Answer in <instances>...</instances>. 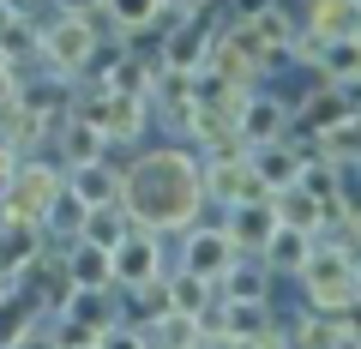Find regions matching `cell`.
<instances>
[{"label": "cell", "instance_id": "cell-1", "mask_svg": "<svg viewBox=\"0 0 361 349\" xmlns=\"http://www.w3.org/2000/svg\"><path fill=\"white\" fill-rule=\"evenodd\" d=\"M115 205L127 211L133 229L175 235L193 229L205 211V181H199V151L193 145H157L133 169H121V193Z\"/></svg>", "mask_w": 361, "mask_h": 349}, {"label": "cell", "instance_id": "cell-2", "mask_svg": "<svg viewBox=\"0 0 361 349\" xmlns=\"http://www.w3.org/2000/svg\"><path fill=\"white\" fill-rule=\"evenodd\" d=\"M301 289H307V307L313 313H355L361 307V265L355 253H343V247L331 241H313L307 265H301Z\"/></svg>", "mask_w": 361, "mask_h": 349}, {"label": "cell", "instance_id": "cell-3", "mask_svg": "<svg viewBox=\"0 0 361 349\" xmlns=\"http://www.w3.org/2000/svg\"><path fill=\"white\" fill-rule=\"evenodd\" d=\"M97 49H103L97 13H90V18L61 13L49 30H37V54H42V66H49V78H66V85H78V78H85V66L97 61Z\"/></svg>", "mask_w": 361, "mask_h": 349}, {"label": "cell", "instance_id": "cell-4", "mask_svg": "<svg viewBox=\"0 0 361 349\" xmlns=\"http://www.w3.org/2000/svg\"><path fill=\"white\" fill-rule=\"evenodd\" d=\"M73 115H85L109 145H133V139L145 133V121H151V109H145V97L109 91V85H90V91L73 97Z\"/></svg>", "mask_w": 361, "mask_h": 349}, {"label": "cell", "instance_id": "cell-5", "mask_svg": "<svg viewBox=\"0 0 361 349\" xmlns=\"http://www.w3.org/2000/svg\"><path fill=\"white\" fill-rule=\"evenodd\" d=\"M54 193H61V163H30V157H18L13 163V187H6V199H0V217L42 223V211H49Z\"/></svg>", "mask_w": 361, "mask_h": 349}, {"label": "cell", "instance_id": "cell-6", "mask_svg": "<svg viewBox=\"0 0 361 349\" xmlns=\"http://www.w3.org/2000/svg\"><path fill=\"white\" fill-rule=\"evenodd\" d=\"M109 277H115V289H139V283H151V277H163V235L127 229L109 247Z\"/></svg>", "mask_w": 361, "mask_h": 349}, {"label": "cell", "instance_id": "cell-7", "mask_svg": "<svg viewBox=\"0 0 361 349\" xmlns=\"http://www.w3.org/2000/svg\"><path fill=\"white\" fill-rule=\"evenodd\" d=\"M49 253V235L42 223H25V217H0V283L18 289L30 271H37V259Z\"/></svg>", "mask_w": 361, "mask_h": 349}, {"label": "cell", "instance_id": "cell-8", "mask_svg": "<svg viewBox=\"0 0 361 349\" xmlns=\"http://www.w3.org/2000/svg\"><path fill=\"white\" fill-rule=\"evenodd\" d=\"M235 139H241L247 151H259V145H277V139H289V103L253 85V91H247V103H241V115H235Z\"/></svg>", "mask_w": 361, "mask_h": 349}, {"label": "cell", "instance_id": "cell-9", "mask_svg": "<svg viewBox=\"0 0 361 349\" xmlns=\"http://www.w3.org/2000/svg\"><path fill=\"white\" fill-rule=\"evenodd\" d=\"M205 42H211V25L199 13H163V42H157V61L163 66H193L205 61Z\"/></svg>", "mask_w": 361, "mask_h": 349}, {"label": "cell", "instance_id": "cell-10", "mask_svg": "<svg viewBox=\"0 0 361 349\" xmlns=\"http://www.w3.org/2000/svg\"><path fill=\"white\" fill-rule=\"evenodd\" d=\"M180 235H187V241H180V265H187V271H199V277H211V283H217L223 265L241 253V247L223 235V223H211V229H205V223H193V229H180Z\"/></svg>", "mask_w": 361, "mask_h": 349}, {"label": "cell", "instance_id": "cell-11", "mask_svg": "<svg viewBox=\"0 0 361 349\" xmlns=\"http://www.w3.org/2000/svg\"><path fill=\"white\" fill-rule=\"evenodd\" d=\"M343 115H355V91H343V85H313L301 103H289V127L295 133H319V127H331V121H343Z\"/></svg>", "mask_w": 361, "mask_h": 349}, {"label": "cell", "instance_id": "cell-12", "mask_svg": "<svg viewBox=\"0 0 361 349\" xmlns=\"http://www.w3.org/2000/svg\"><path fill=\"white\" fill-rule=\"evenodd\" d=\"M97 18H109V37L133 49V37L163 30V0H97Z\"/></svg>", "mask_w": 361, "mask_h": 349}, {"label": "cell", "instance_id": "cell-13", "mask_svg": "<svg viewBox=\"0 0 361 349\" xmlns=\"http://www.w3.org/2000/svg\"><path fill=\"white\" fill-rule=\"evenodd\" d=\"M217 301H271V265L259 253H235L217 277Z\"/></svg>", "mask_w": 361, "mask_h": 349}, {"label": "cell", "instance_id": "cell-14", "mask_svg": "<svg viewBox=\"0 0 361 349\" xmlns=\"http://www.w3.org/2000/svg\"><path fill=\"white\" fill-rule=\"evenodd\" d=\"M223 313H229V343H283V325H277V313H271V301H223Z\"/></svg>", "mask_w": 361, "mask_h": 349}, {"label": "cell", "instance_id": "cell-15", "mask_svg": "<svg viewBox=\"0 0 361 349\" xmlns=\"http://www.w3.org/2000/svg\"><path fill=\"white\" fill-rule=\"evenodd\" d=\"M61 181H66V193L78 199V205H109V199L121 193V169L109 163V157H97V163H73V169H61Z\"/></svg>", "mask_w": 361, "mask_h": 349}, {"label": "cell", "instance_id": "cell-16", "mask_svg": "<svg viewBox=\"0 0 361 349\" xmlns=\"http://www.w3.org/2000/svg\"><path fill=\"white\" fill-rule=\"evenodd\" d=\"M271 229H277V211H271V199H247V205H229V217H223V235H229L241 253H259Z\"/></svg>", "mask_w": 361, "mask_h": 349}, {"label": "cell", "instance_id": "cell-17", "mask_svg": "<svg viewBox=\"0 0 361 349\" xmlns=\"http://www.w3.org/2000/svg\"><path fill=\"white\" fill-rule=\"evenodd\" d=\"M307 253H313V235L295 229V223H277V229L265 235V247H259V259L271 265V277H295L301 265H307Z\"/></svg>", "mask_w": 361, "mask_h": 349}, {"label": "cell", "instance_id": "cell-18", "mask_svg": "<svg viewBox=\"0 0 361 349\" xmlns=\"http://www.w3.org/2000/svg\"><path fill=\"white\" fill-rule=\"evenodd\" d=\"M54 151H61V169H73V163H97V157H109V139L90 127L85 115H66L61 127H54Z\"/></svg>", "mask_w": 361, "mask_h": 349}, {"label": "cell", "instance_id": "cell-19", "mask_svg": "<svg viewBox=\"0 0 361 349\" xmlns=\"http://www.w3.org/2000/svg\"><path fill=\"white\" fill-rule=\"evenodd\" d=\"M61 313H66V319H78V325H90V331L103 337L109 325L121 319V301H115V289H66Z\"/></svg>", "mask_w": 361, "mask_h": 349}, {"label": "cell", "instance_id": "cell-20", "mask_svg": "<svg viewBox=\"0 0 361 349\" xmlns=\"http://www.w3.org/2000/svg\"><path fill=\"white\" fill-rule=\"evenodd\" d=\"M301 25L313 30V37H355L361 30V0H307V18Z\"/></svg>", "mask_w": 361, "mask_h": 349}, {"label": "cell", "instance_id": "cell-21", "mask_svg": "<svg viewBox=\"0 0 361 349\" xmlns=\"http://www.w3.org/2000/svg\"><path fill=\"white\" fill-rule=\"evenodd\" d=\"M151 66H157V54L121 49L115 61L103 66V85H109V91H127V97H145V91H151Z\"/></svg>", "mask_w": 361, "mask_h": 349}, {"label": "cell", "instance_id": "cell-22", "mask_svg": "<svg viewBox=\"0 0 361 349\" xmlns=\"http://www.w3.org/2000/svg\"><path fill=\"white\" fill-rule=\"evenodd\" d=\"M313 73L325 78V85H343V91H355V73H361V54H355V37H331L319 49V66Z\"/></svg>", "mask_w": 361, "mask_h": 349}, {"label": "cell", "instance_id": "cell-23", "mask_svg": "<svg viewBox=\"0 0 361 349\" xmlns=\"http://www.w3.org/2000/svg\"><path fill=\"white\" fill-rule=\"evenodd\" d=\"M30 54H37V18L0 13V61L18 66V61H30Z\"/></svg>", "mask_w": 361, "mask_h": 349}, {"label": "cell", "instance_id": "cell-24", "mask_svg": "<svg viewBox=\"0 0 361 349\" xmlns=\"http://www.w3.org/2000/svg\"><path fill=\"white\" fill-rule=\"evenodd\" d=\"M247 25L259 30V42H265V49H277V54H283V49H289V37H295V25H301V18L289 13L283 0H271L265 13H253V18H247Z\"/></svg>", "mask_w": 361, "mask_h": 349}, {"label": "cell", "instance_id": "cell-25", "mask_svg": "<svg viewBox=\"0 0 361 349\" xmlns=\"http://www.w3.org/2000/svg\"><path fill=\"white\" fill-rule=\"evenodd\" d=\"M169 301H175L180 313H199V307H205V301H217V283L180 265V271H169Z\"/></svg>", "mask_w": 361, "mask_h": 349}, {"label": "cell", "instance_id": "cell-26", "mask_svg": "<svg viewBox=\"0 0 361 349\" xmlns=\"http://www.w3.org/2000/svg\"><path fill=\"white\" fill-rule=\"evenodd\" d=\"M127 229H133V223H127V211H121L115 199H109V205H90V211H85V229H78V235H85V241H97V247H115Z\"/></svg>", "mask_w": 361, "mask_h": 349}, {"label": "cell", "instance_id": "cell-27", "mask_svg": "<svg viewBox=\"0 0 361 349\" xmlns=\"http://www.w3.org/2000/svg\"><path fill=\"white\" fill-rule=\"evenodd\" d=\"M271 211H277V223H295V229L313 235V223H319V199L301 193V187H277L271 193Z\"/></svg>", "mask_w": 361, "mask_h": 349}, {"label": "cell", "instance_id": "cell-28", "mask_svg": "<svg viewBox=\"0 0 361 349\" xmlns=\"http://www.w3.org/2000/svg\"><path fill=\"white\" fill-rule=\"evenodd\" d=\"M30 325H37V307H25V301H0V343H30Z\"/></svg>", "mask_w": 361, "mask_h": 349}, {"label": "cell", "instance_id": "cell-29", "mask_svg": "<svg viewBox=\"0 0 361 349\" xmlns=\"http://www.w3.org/2000/svg\"><path fill=\"white\" fill-rule=\"evenodd\" d=\"M283 343H307V349L325 343V349H331V313H313V307H307V313L283 331Z\"/></svg>", "mask_w": 361, "mask_h": 349}, {"label": "cell", "instance_id": "cell-30", "mask_svg": "<svg viewBox=\"0 0 361 349\" xmlns=\"http://www.w3.org/2000/svg\"><path fill=\"white\" fill-rule=\"evenodd\" d=\"M18 91H25V85H18V66H6V61H0V109H6V103H18Z\"/></svg>", "mask_w": 361, "mask_h": 349}, {"label": "cell", "instance_id": "cell-31", "mask_svg": "<svg viewBox=\"0 0 361 349\" xmlns=\"http://www.w3.org/2000/svg\"><path fill=\"white\" fill-rule=\"evenodd\" d=\"M13 163H18V157L0 145V199H6V187H13Z\"/></svg>", "mask_w": 361, "mask_h": 349}, {"label": "cell", "instance_id": "cell-32", "mask_svg": "<svg viewBox=\"0 0 361 349\" xmlns=\"http://www.w3.org/2000/svg\"><path fill=\"white\" fill-rule=\"evenodd\" d=\"M265 6H271V0H235L229 18H253V13H265Z\"/></svg>", "mask_w": 361, "mask_h": 349}, {"label": "cell", "instance_id": "cell-33", "mask_svg": "<svg viewBox=\"0 0 361 349\" xmlns=\"http://www.w3.org/2000/svg\"><path fill=\"white\" fill-rule=\"evenodd\" d=\"M211 0H163V13H205Z\"/></svg>", "mask_w": 361, "mask_h": 349}, {"label": "cell", "instance_id": "cell-34", "mask_svg": "<svg viewBox=\"0 0 361 349\" xmlns=\"http://www.w3.org/2000/svg\"><path fill=\"white\" fill-rule=\"evenodd\" d=\"M61 13H73V18H90V13H97V0H61Z\"/></svg>", "mask_w": 361, "mask_h": 349}, {"label": "cell", "instance_id": "cell-35", "mask_svg": "<svg viewBox=\"0 0 361 349\" xmlns=\"http://www.w3.org/2000/svg\"><path fill=\"white\" fill-rule=\"evenodd\" d=\"M30 6H37V0H6V13H30Z\"/></svg>", "mask_w": 361, "mask_h": 349}, {"label": "cell", "instance_id": "cell-36", "mask_svg": "<svg viewBox=\"0 0 361 349\" xmlns=\"http://www.w3.org/2000/svg\"><path fill=\"white\" fill-rule=\"evenodd\" d=\"M6 295H13V289H6V283H0V301H6Z\"/></svg>", "mask_w": 361, "mask_h": 349}, {"label": "cell", "instance_id": "cell-37", "mask_svg": "<svg viewBox=\"0 0 361 349\" xmlns=\"http://www.w3.org/2000/svg\"><path fill=\"white\" fill-rule=\"evenodd\" d=\"M301 6H307V0H301Z\"/></svg>", "mask_w": 361, "mask_h": 349}]
</instances>
